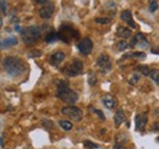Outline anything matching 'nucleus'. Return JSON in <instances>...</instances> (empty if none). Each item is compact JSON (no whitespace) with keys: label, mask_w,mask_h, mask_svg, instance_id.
<instances>
[{"label":"nucleus","mask_w":159,"mask_h":149,"mask_svg":"<svg viewBox=\"0 0 159 149\" xmlns=\"http://www.w3.org/2000/svg\"><path fill=\"white\" fill-rule=\"evenodd\" d=\"M156 114H157V115H158V116H159V109H158V110H157V112H156Z\"/></svg>","instance_id":"37"},{"label":"nucleus","mask_w":159,"mask_h":149,"mask_svg":"<svg viewBox=\"0 0 159 149\" xmlns=\"http://www.w3.org/2000/svg\"><path fill=\"white\" fill-rule=\"evenodd\" d=\"M116 36L122 39H126V38L131 37V29L127 28V27H124V26H119L118 29H116Z\"/></svg>","instance_id":"15"},{"label":"nucleus","mask_w":159,"mask_h":149,"mask_svg":"<svg viewBox=\"0 0 159 149\" xmlns=\"http://www.w3.org/2000/svg\"><path fill=\"white\" fill-rule=\"evenodd\" d=\"M1 26H2V20H1V17H0V28H1Z\"/></svg>","instance_id":"36"},{"label":"nucleus","mask_w":159,"mask_h":149,"mask_svg":"<svg viewBox=\"0 0 159 149\" xmlns=\"http://www.w3.org/2000/svg\"><path fill=\"white\" fill-rule=\"evenodd\" d=\"M43 126L47 127V129H50V127L54 126V124H53L50 120H43Z\"/></svg>","instance_id":"30"},{"label":"nucleus","mask_w":159,"mask_h":149,"mask_svg":"<svg viewBox=\"0 0 159 149\" xmlns=\"http://www.w3.org/2000/svg\"><path fill=\"white\" fill-rule=\"evenodd\" d=\"M153 130L157 131V132H159V124H156V125L153 126Z\"/></svg>","instance_id":"34"},{"label":"nucleus","mask_w":159,"mask_h":149,"mask_svg":"<svg viewBox=\"0 0 159 149\" xmlns=\"http://www.w3.org/2000/svg\"><path fill=\"white\" fill-rule=\"evenodd\" d=\"M17 44V38L16 37H10L6 38L4 40H0V48H9V47H12V45H16Z\"/></svg>","instance_id":"17"},{"label":"nucleus","mask_w":159,"mask_h":149,"mask_svg":"<svg viewBox=\"0 0 159 149\" xmlns=\"http://www.w3.org/2000/svg\"><path fill=\"white\" fill-rule=\"evenodd\" d=\"M57 97L67 104H75L79 99V94L70 89L67 81H59L57 87Z\"/></svg>","instance_id":"2"},{"label":"nucleus","mask_w":159,"mask_h":149,"mask_svg":"<svg viewBox=\"0 0 159 149\" xmlns=\"http://www.w3.org/2000/svg\"><path fill=\"white\" fill-rule=\"evenodd\" d=\"M114 149H125V147H124V144H119V143H115V146H114Z\"/></svg>","instance_id":"32"},{"label":"nucleus","mask_w":159,"mask_h":149,"mask_svg":"<svg viewBox=\"0 0 159 149\" xmlns=\"http://www.w3.org/2000/svg\"><path fill=\"white\" fill-rule=\"evenodd\" d=\"M97 66L100 70L102 74H108L110 70H111V61H110V57L108 54H102L99 55V57L97 59Z\"/></svg>","instance_id":"7"},{"label":"nucleus","mask_w":159,"mask_h":149,"mask_svg":"<svg viewBox=\"0 0 159 149\" xmlns=\"http://www.w3.org/2000/svg\"><path fill=\"white\" fill-rule=\"evenodd\" d=\"M157 9H158V2H157V0H152V1L149 2V11H151V12H154Z\"/></svg>","instance_id":"27"},{"label":"nucleus","mask_w":159,"mask_h":149,"mask_svg":"<svg viewBox=\"0 0 159 149\" xmlns=\"http://www.w3.org/2000/svg\"><path fill=\"white\" fill-rule=\"evenodd\" d=\"M58 37L65 43H69L71 39H76L79 38V32L69 23H65L60 27L59 32H58Z\"/></svg>","instance_id":"4"},{"label":"nucleus","mask_w":159,"mask_h":149,"mask_svg":"<svg viewBox=\"0 0 159 149\" xmlns=\"http://www.w3.org/2000/svg\"><path fill=\"white\" fill-rule=\"evenodd\" d=\"M125 57H139V59H144L146 54L144 53H141V52H135V53H130V54L125 55Z\"/></svg>","instance_id":"25"},{"label":"nucleus","mask_w":159,"mask_h":149,"mask_svg":"<svg viewBox=\"0 0 159 149\" xmlns=\"http://www.w3.org/2000/svg\"><path fill=\"white\" fill-rule=\"evenodd\" d=\"M148 121V115L147 112H142V114H137L135 117V125H136V131L144 130L146 125Z\"/></svg>","instance_id":"11"},{"label":"nucleus","mask_w":159,"mask_h":149,"mask_svg":"<svg viewBox=\"0 0 159 149\" xmlns=\"http://www.w3.org/2000/svg\"><path fill=\"white\" fill-rule=\"evenodd\" d=\"M0 10H1L2 14H6V10H7L6 0H0Z\"/></svg>","instance_id":"28"},{"label":"nucleus","mask_w":159,"mask_h":149,"mask_svg":"<svg viewBox=\"0 0 159 149\" xmlns=\"http://www.w3.org/2000/svg\"><path fill=\"white\" fill-rule=\"evenodd\" d=\"M102 102L104 104V106H107L108 109H114L118 105V100L115 97H113L111 94H107L102 98Z\"/></svg>","instance_id":"13"},{"label":"nucleus","mask_w":159,"mask_h":149,"mask_svg":"<svg viewBox=\"0 0 159 149\" xmlns=\"http://www.w3.org/2000/svg\"><path fill=\"white\" fill-rule=\"evenodd\" d=\"M59 125L65 131H70L71 129H72V124H71L70 121H67V120H60Z\"/></svg>","instance_id":"21"},{"label":"nucleus","mask_w":159,"mask_h":149,"mask_svg":"<svg viewBox=\"0 0 159 149\" xmlns=\"http://www.w3.org/2000/svg\"><path fill=\"white\" fill-rule=\"evenodd\" d=\"M0 146L4 147V137H2V136H1V138H0Z\"/></svg>","instance_id":"35"},{"label":"nucleus","mask_w":159,"mask_h":149,"mask_svg":"<svg viewBox=\"0 0 159 149\" xmlns=\"http://www.w3.org/2000/svg\"><path fill=\"white\" fill-rule=\"evenodd\" d=\"M40 34H42V29H40V27H38V26H30V27H26V28L21 29L22 40L27 45L34 44L40 38Z\"/></svg>","instance_id":"3"},{"label":"nucleus","mask_w":159,"mask_h":149,"mask_svg":"<svg viewBox=\"0 0 159 149\" xmlns=\"http://www.w3.org/2000/svg\"><path fill=\"white\" fill-rule=\"evenodd\" d=\"M47 1H48V0H36V2H37V4H40V5L47 4Z\"/></svg>","instance_id":"33"},{"label":"nucleus","mask_w":159,"mask_h":149,"mask_svg":"<svg viewBox=\"0 0 159 149\" xmlns=\"http://www.w3.org/2000/svg\"><path fill=\"white\" fill-rule=\"evenodd\" d=\"M157 141H158V142H159V137H158V138H157Z\"/></svg>","instance_id":"38"},{"label":"nucleus","mask_w":159,"mask_h":149,"mask_svg":"<svg viewBox=\"0 0 159 149\" xmlns=\"http://www.w3.org/2000/svg\"><path fill=\"white\" fill-rule=\"evenodd\" d=\"M121 20L124 21V22H126L131 28H137V25H136V22L134 21L132 19V14H131V11L130 10H124L122 12H121Z\"/></svg>","instance_id":"12"},{"label":"nucleus","mask_w":159,"mask_h":149,"mask_svg":"<svg viewBox=\"0 0 159 149\" xmlns=\"http://www.w3.org/2000/svg\"><path fill=\"white\" fill-rule=\"evenodd\" d=\"M83 146H84L86 148H89V149L99 148L98 144H96V143H93V142H91V141H84V142H83Z\"/></svg>","instance_id":"26"},{"label":"nucleus","mask_w":159,"mask_h":149,"mask_svg":"<svg viewBox=\"0 0 159 149\" xmlns=\"http://www.w3.org/2000/svg\"><path fill=\"white\" fill-rule=\"evenodd\" d=\"M149 77L152 78V81H153L156 84H159V70L158 69L151 70V72H149Z\"/></svg>","instance_id":"20"},{"label":"nucleus","mask_w":159,"mask_h":149,"mask_svg":"<svg viewBox=\"0 0 159 149\" xmlns=\"http://www.w3.org/2000/svg\"><path fill=\"white\" fill-rule=\"evenodd\" d=\"M54 10H55V7H54V4H52V2L44 4V5L40 7L39 16L42 17V19H44V20L50 19V17L53 16V14H54Z\"/></svg>","instance_id":"10"},{"label":"nucleus","mask_w":159,"mask_h":149,"mask_svg":"<svg viewBox=\"0 0 159 149\" xmlns=\"http://www.w3.org/2000/svg\"><path fill=\"white\" fill-rule=\"evenodd\" d=\"M61 112H62L65 116H67V117H70L71 120H74V121H80V120L82 119V116H83L81 109L74 106V105H69V106L62 108V109H61Z\"/></svg>","instance_id":"6"},{"label":"nucleus","mask_w":159,"mask_h":149,"mask_svg":"<svg viewBox=\"0 0 159 149\" xmlns=\"http://www.w3.org/2000/svg\"><path fill=\"white\" fill-rule=\"evenodd\" d=\"M129 47H130V45H129L125 40H120L119 43L116 44V49H118L119 52H124V50H125V49H127Z\"/></svg>","instance_id":"22"},{"label":"nucleus","mask_w":159,"mask_h":149,"mask_svg":"<svg viewBox=\"0 0 159 149\" xmlns=\"http://www.w3.org/2000/svg\"><path fill=\"white\" fill-rule=\"evenodd\" d=\"M94 21L96 23H99V25H108L111 22V19L110 17H97Z\"/></svg>","instance_id":"24"},{"label":"nucleus","mask_w":159,"mask_h":149,"mask_svg":"<svg viewBox=\"0 0 159 149\" xmlns=\"http://www.w3.org/2000/svg\"><path fill=\"white\" fill-rule=\"evenodd\" d=\"M136 70H137L141 74H143V76H149V72H151V70H149V67H148L147 65H139V66L136 67Z\"/></svg>","instance_id":"19"},{"label":"nucleus","mask_w":159,"mask_h":149,"mask_svg":"<svg viewBox=\"0 0 159 149\" xmlns=\"http://www.w3.org/2000/svg\"><path fill=\"white\" fill-rule=\"evenodd\" d=\"M62 72L69 76V77H75V76H79L83 72V64L82 61L79 59H75L72 60L69 65H66L64 69H62Z\"/></svg>","instance_id":"5"},{"label":"nucleus","mask_w":159,"mask_h":149,"mask_svg":"<svg viewBox=\"0 0 159 149\" xmlns=\"http://www.w3.org/2000/svg\"><path fill=\"white\" fill-rule=\"evenodd\" d=\"M130 47H139V48H143V49H147L149 48V42L148 39L144 37L142 33H137L136 36H134L131 39V44Z\"/></svg>","instance_id":"8"},{"label":"nucleus","mask_w":159,"mask_h":149,"mask_svg":"<svg viewBox=\"0 0 159 149\" xmlns=\"http://www.w3.org/2000/svg\"><path fill=\"white\" fill-rule=\"evenodd\" d=\"M64 60H65V54H64L62 52H60V50L53 53L52 56H50V64L54 65V66H58V65L61 64Z\"/></svg>","instance_id":"14"},{"label":"nucleus","mask_w":159,"mask_h":149,"mask_svg":"<svg viewBox=\"0 0 159 149\" xmlns=\"http://www.w3.org/2000/svg\"><path fill=\"white\" fill-rule=\"evenodd\" d=\"M114 121H115V126L119 127L121 124H124L126 121V116H125V112L122 111L121 109L118 110L114 115Z\"/></svg>","instance_id":"16"},{"label":"nucleus","mask_w":159,"mask_h":149,"mask_svg":"<svg viewBox=\"0 0 159 149\" xmlns=\"http://www.w3.org/2000/svg\"><path fill=\"white\" fill-rule=\"evenodd\" d=\"M2 65H4L5 72L10 77H20L21 74H23L25 70H26L25 62L21 60L20 57H16V56L5 57Z\"/></svg>","instance_id":"1"},{"label":"nucleus","mask_w":159,"mask_h":149,"mask_svg":"<svg viewBox=\"0 0 159 149\" xmlns=\"http://www.w3.org/2000/svg\"><path fill=\"white\" fill-rule=\"evenodd\" d=\"M139 74L135 72L134 76L130 78V84H136V83L139 82Z\"/></svg>","instance_id":"29"},{"label":"nucleus","mask_w":159,"mask_h":149,"mask_svg":"<svg viewBox=\"0 0 159 149\" xmlns=\"http://www.w3.org/2000/svg\"><path fill=\"white\" fill-rule=\"evenodd\" d=\"M96 83H97V77H96V74H93V72H89L88 74V84L89 86H96Z\"/></svg>","instance_id":"23"},{"label":"nucleus","mask_w":159,"mask_h":149,"mask_svg":"<svg viewBox=\"0 0 159 149\" xmlns=\"http://www.w3.org/2000/svg\"><path fill=\"white\" fill-rule=\"evenodd\" d=\"M93 112H96V114L99 116L102 120H105V116H104V114L100 111V110H98V109H93Z\"/></svg>","instance_id":"31"},{"label":"nucleus","mask_w":159,"mask_h":149,"mask_svg":"<svg viewBox=\"0 0 159 149\" xmlns=\"http://www.w3.org/2000/svg\"><path fill=\"white\" fill-rule=\"evenodd\" d=\"M77 48H79L81 54H83V55H89V54L92 53V49H93V43H92V40H91L89 38L86 37L80 42Z\"/></svg>","instance_id":"9"},{"label":"nucleus","mask_w":159,"mask_h":149,"mask_svg":"<svg viewBox=\"0 0 159 149\" xmlns=\"http://www.w3.org/2000/svg\"><path fill=\"white\" fill-rule=\"evenodd\" d=\"M57 39H59V37H58V33L54 32V31L49 32V33L45 36V42H47V43H54Z\"/></svg>","instance_id":"18"}]
</instances>
